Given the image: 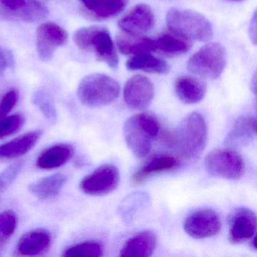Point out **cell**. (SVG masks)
Returning a JSON list of instances; mask_svg holds the SVG:
<instances>
[{
    "label": "cell",
    "mask_w": 257,
    "mask_h": 257,
    "mask_svg": "<svg viewBox=\"0 0 257 257\" xmlns=\"http://www.w3.org/2000/svg\"><path fill=\"white\" fill-rule=\"evenodd\" d=\"M207 124L198 112H192L183 118L173 135V144L180 156L195 159L200 156L207 144Z\"/></svg>",
    "instance_id": "1"
},
{
    "label": "cell",
    "mask_w": 257,
    "mask_h": 257,
    "mask_svg": "<svg viewBox=\"0 0 257 257\" xmlns=\"http://www.w3.org/2000/svg\"><path fill=\"white\" fill-rule=\"evenodd\" d=\"M166 22L172 33L186 40L207 42L213 37L211 24L195 12L171 9L167 14Z\"/></svg>",
    "instance_id": "2"
},
{
    "label": "cell",
    "mask_w": 257,
    "mask_h": 257,
    "mask_svg": "<svg viewBox=\"0 0 257 257\" xmlns=\"http://www.w3.org/2000/svg\"><path fill=\"white\" fill-rule=\"evenodd\" d=\"M120 86L107 75H88L79 84L77 95L81 103L88 107H100L113 102L119 95Z\"/></svg>",
    "instance_id": "3"
},
{
    "label": "cell",
    "mask_w": 257,
    "mask_h": 257,
    "mask_svg": "<svg viewBox=\"0 0 257 257\" xmlns=\"http://www.w3.org/2000/svg\"><path fill=\"white\" fill-rule=\"evenodd\" d=\"M74 41L79 49L94 52L99 61L106 63L110 68L118 67V55L106 28L98 26L80 28L75 34Z\"/></svg>",
    "instance_id": "4"
},
{
    "label": "cell",
    "mask_w": 257,
    "mask_h": 257,
    "mask_svg": "<svg viewBox=\"0 0 257 257\" xmlns=\"http://www.w3.org/2000/svg\"><path fill=\"white\" fill-rule=\"evenodd\" d=\"M226 64V54L219 43H208L194 54L187 63L190 73L207 79L219 78Z\"/></svg>",
    "instance_id": "5"
},
{
    "label": "cell",
    "mask_w": 257,
    "mask_h": 257,
    "mask_svg": "<svg viewBox=\"0 0 257 257\" xmlns=\"http://www.w3.org/2000/svg\"><path fill=\"white\" fill-rule=\"evenodd\" d=\"M123 132L127 147L138 158L145 157L150 153L153 140L157 137V132L142 113L126 120Z\"/></svg>",
    "instance_id": "6"
},
{
    "label": "cell",
    "mask_w": 257,
    "mask_h": 257,
    "mask_svg": "<svg viewBox=\"0 0 257 257\" xmlns=\"http://www.w3.org/2000/svg\"><path fill=\"white\" fill-rule=\"evenodd\" d=\"M204 165L209 174L226 180H237L244 172V162L241 156L229 149L210 152L206 156Z\"/></svg>",
    "instance_id": "7"
},
{
    "label": "cell",
    "mask_w": 257,
    "mask_h": 257,
    "mask_svg": "<svg viewBox=\"0 0 257 257\" xmlns=\"http://www.w3.org/2000/svg\"><path fill=\"white\" fill-rule=\"evenodd\" d=\"M48 15V9L37 0H0V19L35 22Z\"/></svg>",
    "instance_id": "8"
},
{
    "label": "cell",
    "mask_w": 257,
    "mask_h": 257,
    "mask_svg": "<svg viewBox=\"0 0 257 257\" xmlns=\"http://www.w3.org/2000/svg\"><path fill=\"white\" fill-rule=\"evenodd\" d=\"M119 182V172L112 165H103L80 182L81 190L89 195H103L113 192Z\"/></svg>",
    "instance_id": "9"
},
{
    "label": "cell",
    "mask_w": 257,
    "mask_h": 257,
    "mask_svg": "<svg viewBox=\"0 0 257 257\" xmlns=\"http://www.w3.org/2000/svg\"><path fill=\"white\" fill-rule=\"evenodd\" d=\"M186 234L195 239L213 237L221 229L219 215L210 209L196 210L187 216L183 224Z\"/></svg>",
    "instance_id": "10"
},
{
    "label": "cell",
    "mask_w": 257,
    "mask_h": 257,
    "mask_svg": "<svg viewBox=\"0 0 257 257\" xmlns=\"http://www.w3.org/2000/svg\"><path fill=\"white\" fill-rule=\"evenodd\" d=\"M68 34L64 28L53 22H46L37 31V48L41 61H49L55 51L66 44Z\"/></svg>",
    "instance_id": "11"
},
{
    "label": "cell",
    "mask_w": 257,
    "mask_h": 257,
    "mask_svg": "<svg viewBox=\"0 0 257 257\" xmlns=\"http://www.w3.org/2000/svg\"><path fill=\"white\" fill-rule=\"evenodd\" d=\"M256 231V217L250 209L240 207L234 210L229 220L228 240L238 244L251 240Z\"/></svg>",
    "instance_id": "12"
},
{
    "label": "cell",
    "mask_w": 257,
    "mask_h": 257,
    "mask_svg": "<svg viewBox=\"0 0 257 257\" xmlns=\"http://www.w3.org/2000/svg\"><path fill=\"white\" fill-rule=\"evenodd\" d=\"M154 86L151 81L145 76L131 78L124 88V100L127 106L135 109H147L153 100Z\"/></svg>",
    "instance_id": "13"
},
{
    "label": "cell",
    "mask_w": 257,
    "mask_h": 257,
    "mask_svg": "<svg viewBox=\"0 0 257 257\" xmlns=\"http://www.w3.org/2000/svg\"><path fill=\"white\" fill-rule=\"evenodd\" d=\"M155 17L151 8L146 4H139L132 9L118 22V27L127 34H145L154 26Z\"/></svg>",
    "instance_id": "14"
},
{
    "label": "cell",
    "mask_w": 257,
    "mask_h": 257,
    "mask_svg": "<svg viewBox=\"0 0 257 257\" xmlns=\"http://www.w3.org/2000/svg\"><path fill=\"white\" fill-rule=\"evenodd\" d=\"M52 234L45 228H36L25 233L18 242L16 254L18 255H43L52 244Z\"/></svg>",
    "instance_id": "15"
},
{
    "label": "cell",
    "mask_w": 257,
    "mask_h": 257,
    "mask_svg": "<svg viewBox=\"0 0 257 257\" xmlns=\"http://www.w3.org/2000/svg\"><path fill=\"white\" fill-rule=\"evenodd\" d=\"M157 236L150 230L141 231L129 238L120 251L122 257H148L156 249Z\"/></svg>",
    "instance_id": "16"
},
{
    "label": "cell",
    "mask_w": 257,
    "mask_h": 257,
    "mask_svg": "<svg viewBox=\"0 0 257 257\" xmlns=\"http://www.w3.org/2000/svg\"><path fill=\"white\" fill-rule=\"evenodd\" d=\"M176 94L182 102L186 104H194L204 99L207 91L205 82L190 76H183L175 82Z\"/></svg>",
    "instance_id": "17"
},
{
    "label": "cell",
    "mask_w": 257,
    "mask_h": 257,
    "mask_svg": "<svg viewBox=\"0 0 257 257\" xmlns=\"http://www.w3.org/2000/svg\"><path fill=\"white\" fill-rule=\"evenodd\" d=\"M179 166L180 162L174 156L165 155L156 156L135 173L132 177V183L135 185L140 184L149 177L154 174L174 171Z\"/></svg>",
    "instance_id": "18"
},
{
    "label": "cell",
    "mask_w": 257,
    "mask_h": 257,
    "mask_svg": "<svg viewBox=\"0 0 257 257\" xmlns=\"http://www.w3.org/2000/svg\"><path fill=\"white\" fill-rule=\"evenodd\" d=\"M41 135L40 131L29 132L0 145V159H16L24 156L35 147Z\"/></svg>",
    "instance_id": "19"
},
{
    "label": "cell",
    "mask_w": 257,
    "mask_h": 257,
    "mask_svg": "<svg viewBox=\"0 0 257 257\" xmlns=\"http://www.w3.org/2000/svg\"><path fill=\"white\" fill-rule=\"evenodd\" d=\"M73 152V147L69 144L52 146L39 156L37 159V166L44 170L59 168L71 159Z\"/></svg>",
    "instance_id": "20"
},
{
    "label": "cell",
    "mask_w": 257,
    "mask_h": 257,
    "mask_svg": "<svg viewBox=\"0 0 257 257\" xmlns=\"http://www.w3.org/2000/svg\"><path fill=\"white\" fill-rule=\"evenodd\" d=\"M116 43L118 50L125 55L147 54L156 50L154 40L125 32L117 36Z\"/></svg>",
    "instance_id": "21"
},
{
    "label": "cell",
    "mask_w": 257,
    "mask_h": 257,
    "mask_svg": "<svg viewBox=\"0 0 257 257\" xmlns=\"http://www.w3.org/2000/svg\"><path fill=\"white\" fill-rule=\"evenodd\" d=\"M67 181L65 174L57 173L31 183L28 189L37 198L48 199L57 196Z\"/></svg>",
    "instance_id": "22"
},
{
    "label": "cell",
    "mask_w": 257,
    "mask_h": 257,
    "mask_svg": "<svg viewBox=\"0 0 257 257\" xmlns=\"http://www.w3.org/2000/svg\"><path fill=\"white\" fill-rule=\"evenodd\" d=\"M256 119L254 117H240L227 136L226 144L236 147L250 143L256 135Z\"/></svg>",
    "instance_id": "23"
},
{
    "label": "cell",
    "mask_w": 257,
    "mask_h": 257,
    "mask_svg": "<svg viewBox=\"0 0 257 257\" xmlns=\"http://www.w3.org/2000/svg\"><path fill=\"white\" fill-rule=\"evenodd\" d=\"M129 70H141L156 74H167L170 67L165 61L150 55V53L135 55L126 63Z\"/></svg>",
    "instance_id": "24"
},
{
    "label": "cell",
    "mask_w": 257,
    "mask_h": 257,
    "mask_svg": "<svg viewBox=\"0 0 257 257\" xmlns=\"http://www.w3.org/2000/svg\"><path fill=\"white\" fill-rule=\"evenodd\" d=\"M156 42V50L167 55H180L186 53L190 49L191 43L188 40L177 35V34L165 33L162 34Z\"/></svg>",
    "instance_id": "25"
},
{
    "label": "cell",
    "mask_w": 257,
    "mask_h": 257,
    "mask_svg": "<svg viewBox=\"0 0 257 257\" xmlns=\"http://www.w3.org/2000/svg\"><path fill=\"white\" fill-rule=\"evenodd\" d=\"M127 4V0H100L97 6L88 13L96 19H110L122 12Z\"/></svg>",
    "instance_id": "26"
},
{
    "label": "cell",
    "mask_w": 257,
    "mask_h": 257,
    "mask_svg": "<svg viewBox=\"0 0 257 257\" xmlns=\"http://www.w3.org/2000/svg\"><path fill=\"white\" fill-rule=\"evenodd\" d=\"M17 226V216L13 210L0 213V252L14 234Z\"/></svg>",
    "instance_id": "27"
},
{
    "label": "cell",
    "mask_w": 257,
    "mask_h": 257,
    "mask_svg": "<svg viewBox=\"0 0 257 257\" xmlns=\"http://www.w3.org/2000/svg\"><path fill=\"white\" fill-rule=\"evenodd\" d=\"M103 253V245L100 242L88 240L67 248L63 255L70 256H101Z\"/></svg>",
    "instance_id": "28"
},
{
    "label": "cell",
    "mask_w": 257,
    "mask_h": 257,
    "mask_svg": "<svg viewBox=\"0 0 257 257\" xmlns=\"http://www.w3.org/2000/svg\"><path fill=\"white\" fill-rule=\"evenodd\" d=\"M32 102L52 122H55L58 118V112L55 103L49 94L43 90H38L32 97Z\"/></svg>",
    "instance_id": "29"
},
{
    "label": "cell",
    "mask_w": 257,
    "mask_h": 257,
    "mask_svg": "<svg viewBox=\"0 0 257 257\" xmlns=\"http://www.w3.org/2000/svg\"><path fill=\"white\" fill-rule=\"evenodd\" d=\"M25 118L21 114H15L0 119V139L19 132L25 123Z\"/></svg>",
    "instance_id": "30"
},
{
    "label": "cell",
    "mask_w": 257,
    "mask_h": 257,
    "mask_svg": "<svg viewBox=\"0 0 257 257\" xmlns=\"http://www.w3.org/2000/svg\"><path fill=\"white\" fill-rule=\"evenodd\" d=\"M22 168L21 162H15L0 173V193L8 189L16 180Z\"/></svg>",
    "instance_id": "31"
},
{
    "label": "cell",
    "mask_w": 257,
    "mask_h": 257,
    "mask_svg": "<svg viewBox=\"0 0 257 257\" xmlns=\"http://www.w3.org/2000/svg\"><path fill=\"white\" fill-rule=\"evenodd\" d=\"M19 93L16 90H11L4 95L0 102V119L7 116L17 103Z\"/></svg>",
    "instance_id": "32"
},
{
    "label": "cell",
    "mask_w": 257,
    "mask_h": 257,
    "mask_svg": "<svg viewBox=\"0 0 257 257\" xmlns=\"http://www.w3.org/2000/svg\"><path fill=\"white\" fill-rule=\"evenodd\" d=\"M11 62V55L0 47V75L4 73Z\"/></svg>",
    "instance_id": "33"
},
{
    "label": "cell",
    "mask_w": 257,
    "mask_h": 257,
    "mask_svg": "<svg viewBox=\"0 0 257 257\" xmlns=\"http://www.w3.org/2000/svg\"><path fill=\"white\" fill-rule=\"evenodd\" d=\"M256 14L254 13L253 17H252V20L250 22V25H249V37H250L251 41L253 43V44H255V43H256Z\"/></svg>",
    "instance_id": "34"
},
{
    "label": "cell",
    "mask_w": 257,
    "mask_h": 257,
    "mask_svg": "<svg viewBox=\"0 0 257 257\" xmlns=\"http://www.w3.org/2000/svg\"><path fill=\"white\" fill-rule=\"evenodd\" d=\"M83 4L87 11L90 12L97 6L100 0H79Z\"/></svg>",
    "instance_id": "35"
},
{
    "label": "cell",
    "mask_w": 257,
    "mask_h": 257,
    "mask_svg": "<svg viewBox=\"0 0 257 257\" xmlns=\"http://www.w3.org/2000/svg\"><path fill=\"white\" fill-rule=\"evenodd\" d=\"M228 1H231V2H240L242 0H228Z\"/></svg>",
    "instance_id": "36"
}]
</instances>
